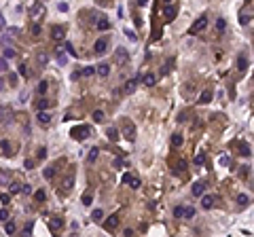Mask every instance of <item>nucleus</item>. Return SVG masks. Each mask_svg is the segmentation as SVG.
<instances>
[{
	"instance_id": "1",
	"label": "nucleus",
	"mask_w": 254,
	"mask_h": 237,
	"mask_svg": "<svg viewBox=\"0 0 254 237\" xmlns=\"http://www.w3.org/2000/svg\"><path fill=\"white\" fill-rule=\"evenodd\" d=\"M127 59H129V55H127V49L119 47V49L114 51V63H116V66H125Z\"/></svg>"
},
{
	"instance_id": "2",
	"label": "nucleus",
	"mask_w": 254,
	"mask_h": 237,
	"mask_svg": "<svg viewBox=\"0 0 254 237\" xmlns=\"http://www.w3.org/2000/svg\"><path fill=\"white\" fill-rule=\"evenodd\" d=\"M123 135H125V140H127V142H133V140H135V127H133V123H131V121H125Z\"/></svg>"
},
{
	"instance_id": "3",
	"label": "nucleus",
	"mask_w": 254,
	"mask_h": 237,
	"mask_svg": "<svg viewBox=\"0 0 254 237\" xmlns=\"http://www.w3.org/2000/svg\"><path fill=\"white\" fill-rule=\"evenodd\" d=\"M89 135V127L87 125H80V127H74V129H72V138L74 140H85Z\"/></svg>"
},
{
	"instance_id": "4",
	"label": "nucleus",
	"mask_w": 254,
	"mask_h": 237,
	"mask_svg": "<svg viewBox=\"0 0 254 237\" xmlns=\"http://www.w3.org/2000/svg\"><path fill=\"white\" fill-rule=\"evenodd\" d=\"M205 25H207V17H205V15H201V17H199V19L193 23V28H190V34H197V32L205 30Z\"/></svg>"
},
{
	"instance_id": "5",
	"label": "nucleus",
	"mask_w": 254,
	"mask_h": 237,
	"mask_svg": "<svg viewBox=\"0 0 254 237\" xmlns=\"http://www.w3.org/2000/svg\"><path fill=\"white\" fill-rule=\"evenodd\" d=\"M123 182H125V184H129L131 188H140V180L135 178V176H131V174H125L123 176Z\"/></svg>"
},
{
	"instance_id": "6",
	"label": "nucleus",
	"mask_w": 254,
	"mask_h": 237,
	"mask_svg": "<svg viewBox=\"0 0 254 237\" xmlns=\"http://www.w3.org/2000/svg\"><path fill=\"white\" fill-rule=\"evenodd\" d=\"M106 47H108V40L106 38H99L97 42H95V53H97V55H104V53H106Z\"/></svg>"
},
{
	"instance_id": "7",
	"label": "nucleus",
	"mask_w": 254,
	"mask_h": 237,
	"mask_svg": "<svg viewBox=\"0 0 254 237\" xmlns=\"http://www.w3.org/2000/svg\"><path fill=\"white\" fill-rule=\"evenodd\" d=\"M36 118H38V123H40V125H49V121H51V114H49L47 110H38Z\"/></svg>"
},
{
	"instance_id": "8",
	"label": "nucleus",
	"mask_w": 254,
	"mask_h": 237,
	"mask_svg": "<svg viewBox=\"0 0 254 237\" xmlns=\"http://www.w3.org/2000/svg\"><path fill=\"white\" fill-rule=\"evenodd\" d=\"M95 72L102 78H106L108 74H110V66H108V63H97V68H95Z\"/></svg>"
},
{
	"instance_id": "9",
	"label": "nucleus",
	"mask_w": 254,
	"mask_h": 237,
	"mask_svg": "<svg viewBox=\"0 0 254 237\" xmlns=\"http://www.w3.org/2000/svg\"><path fill=\"white\" fill-rule=\"evenodd\" d=\"M116 224H119V216H110V218L104 222V229H106V231H112V229H116Z\"/></svg>"
},
{
	"instance_id": "10",
	"label": "nucleus",
	"mask_w": 254,
	"mask_h": 237,
	"mask_svg": "<svg viewBox=\"0 0 254 237\" xmlns=\"http://www.w3.org/2000/svg\"><path fill=\"white\" fill-rule=\"evenodd\" d=\"M248 66H250L248 57H246V55H239V57H237V70H239V72H246Z\"/></svg>"
},
{
	"instance_id": "11",
	"label": "nucleus",
	"mask_w": 254,
	"mask_h": 237,
	"mask_svg": "<svg viewBox=\"0 0 254 237\" xmlns=\"http://www.w3.org/2000/svg\"><path fill=\"white\" fill-rule=\"evenodd\" d=\"M163 15H165V19L167 21H171L176 17V6H171V4H167L165 8H163Z\"/></svg>"
},
{
	"instance_id": "12",
	"label": "nucleus",
	"mask_w": 254,
	"mask_h": 237,
	"mask_svg": "<svg viewBox=\"0 0 254 237\" xmlns=\"http://www.w3.org/2000/svg\"><path fill=\"white\" fill-rule=\"evenodd\" d=\"M0 184H2V186L11 184V171H4V169H0Z\"/></svg>"
},
{
	"instance_id": "13",
	"label": "nucleus",
	"mask_w": 254,
	"mask_h": 237,
	"mask_svg": "<svg viewBox=\"0 0 254 237\" xmlns=\"http://www.w3.org/2000/svg\"><path fill=\"white\" fill-rule=\"evenodd\" d=\"M212 95H214V93H212V89H205L203 93L199 95V102H201V104H207V102H212Z\"/></svg>"
},
{
	"instance_id": "14",
	"label": "nucleus",
	"mask_w": 254,
	"mask_h": 237,
	"mask_svg": "<svg viewBox=\"0 0 254 237\" xmlns=\"http://www.w3.org/2000/svg\"><path fill=\"white\" fill-rule=\"evenodd\" d=\"M203 190H205V184H203V182H195V184H193V195H195V197L203 195Z\"/></svg>"
},
{
	"instance_id": "15",
	"label": "nucleus",
	"mask_w": 254,
	"mask_h": 237,
	"mask_svg": "<svg viewBox=\"0 0 254 237\" xmlns=\"http://www.w3.org/2000/svg\"><path fill=\"white\" fill-rule=\"evenodd\" d=\"M214 203H216V199H214V197H210V195H205V197L201 199V205H203L205 209H210V207H214Z\"/></svg>"
},
{
	"instance_id": "16",
	"label": "nucleus",
	"mask_w": 254,
	"mask_h": 237,
	"mask_svg": "<svg viewBox=\"0 0 254 237\" xmlns=\"http://www.w3.org/2000/svg\"><path fill=\"white\" fill-rule=\"evenodd\" d=\"M106 135H108V140H110V142H116V140H119V131H116L114 127H108Z\"/></svg>"
},
{
	"instance_id": "17",
	"label": "nucleus",
	"mask_w": 254,
	"mask_h": 237,
	"mask_svg": "<svg viewBox=\"0 0 254 237\" xmlns=\"http://www.w3.org/2000/svg\"><path fill=\"white\" fill-rule=\"evenodd\" d=\"M155 83H157V76H155V74H150V72H148V74H144V85L152 87Z\"/></svg>"
},
{
	"instance_id": "18",
	"label": "nucleus",
	"mask_w": 254,
	"mask_h": 237,
	"mask_svg": "<svg viewBox=\"0 0 254 237\" xmlns=\"http://www.w3.org/2000/svg\"><path fill=\"white\" fill-rule=\"evenodd\" d=\"M95 25H97V30H108V28H110V23H108V19H106V17L97 19V21H95Z\"/></svg>"
},
{
	"instance_id": "19",
	"label": "nucleus",
	"mask_w": 254,
	"mask_h": 237,
	"mask_svg": "<svg viewBox=\"0 0 254 237\" xmlns=\"http://www.w3.org/2000/svg\"><path fill=\"white\" fill-rule=\"evenodd\" d=\"M135 85H138V78H133V80H127V83H125V93H131V91L135 89Z\"/></svg>"
},
{
	"instance_id": "20",
	"label": "nucleus",
	"mask_w": 254,
	"mask_h": 237,
	"mask_svg": "<svg viewBox=\"0 0 254 237\" xmlns=\"http://www.w3.org/2000/svg\"><path fill=\"white\" fill-rule=\"evenodd\" d=\"M42 176L47 178V180H51L53 176H55V165H51V167H44V171H42Z\"/></svg>"
},
{
	"instance_id": "21",
	"label": "nucleus",
	"mask_w": 254,
	"mask_h": 237,
	"mask_svg": "<svg viewBox=\"0 0 254 237\" xmlns=\"http://www.w3.org/2000/svg\"><path fill=\"white\" fill-rule=\"evenodd\" d=\"M49 224H51V231H57L59 226L64 224V220H61V218H51V222H49Z\"/></svg>"
},
{
	"instance_id": "22",
	"label": "nucleus",
	"mask_w": 254,
	"mask_h": 237,
	"mask_svg": "<svg viewBox=\"0 0 254 237\" xmlns=\"http://www.w3.org/2000/svg\"><path fill=\"white\" fill-rule=\"evenodd\" d=\"M72 184H74V178H72V176H68L66 180L61 182V188H64V190H70V188H72Z\"/></svg>"
},
{
	"instance_id": "23",
	"label": "nucleus",
	"mask_w": 254,
	"mask_h": 237,
	"mask_svg": "<svg viewBox=\"0 0 254 237\" xmlns=\"http://www.w3.org/2000/svg\"><path fill=\"white\" fill-rule=\"evenodd\" d=\"M0 118H4V121H11V110L4 106H0Z\"/></svg>"
},
{
	"instance_id": "24",
	"label": "nucleus",
	"mask_w": 254,
	"mask_h": 237,
	"mask_svg": "<svg viewBox=\"0 0 254 237\" xmlns=\"http://www.w3.org/2000/svg\"><path fill=\"white\" fill-rule=\"evenodd\" d=\"M205 163V152H197V157H195V165H203Z\"/></svg>"
},
{
	"instance_id": "25",
	"label": "nucleus",
	"mask_w": 254,
	"mask_h": 237,
	"mask_svg": "<svg viewBox=\"0 0 254 237\" xmlns=\"http://www.w3.org/2000/svg\"><path fill=\"white\" fill-rule=\"evenodd\" d=\"M171 144H174V146H180V144H182V135L174 133V135H171Z\"/></svg>"
},
{
	"instance_id": "26",
	"label": "nucleus",
	"mask_w": 254,
	"mask_h": 237,
	"mask_svg": "<svg viewBox=\"0 0 254 237\" xmlns=\"http://www.w3.org/2000/svg\"><path fill=\"white\" fill-rule=\"evenodd\" d=\"M93 121H95V123H102V121H104V112H102V110H95V112H93Z\"/></svg>"
},
{
	"instance_id": "27",
	"label": "nucleus",
	"mask_w": 254,
	"mask_h": 237,
	"mask_svg": "<svg viewBox=\"0 0 254 237\" xmlns=\"http://www.w3.org/2000/svg\"><path fill=\"white\" fill-rule=\"evenodd\" d=\"M237 203H239V205H248V203H250V197H248V195H239V197H237Z\"/></svg>"
},
{
	"instance_id": "28",
	"label": "nucleus",
	"mask_w": 254,
	"mask_h": 237,
	"mask_svg": "<svg viewBox=\"0 0 254 237\" xmlns=\"http://www.w3.org/2000/svg\"><path fill=\"white\" fill-rule=\"evenodd\" d=\"M97 159V148H91V150H89V157H87V161L89 163H93Z\"/></svg>"
},
{
	"instance_id": "29",
	"label": "nucleus",
	"mask_w": 254,
	"mask_h": 237,
	"mask_svg": "<svg viewBox=\"0 0 254 237\" xmlns=\"http://www.w3.org/2000/svg\"><path fill=\"white\" fill-rule=\"evenodd\" d=\"M91 218H93V220H102V218H104V212L97 207V209H93V216H91Z\"/></svg>"
},
{
	"instance_id": "30",
	"label": "nucleus",
	"mask_w": 254,
	"mask_h": 237,
	"mask_svg": "<svg viewBox=\"0 0 254 237\" xmlns=\"http://www.w3.org/2000/svg\"><path fill=\"white\" fill-rule=\"evenodd\" d=\"M93 72H95V68H93V66H87V68H83V72H80V74H83V76H91Z\"/></svg>"
},
{
	"instance_id": "31",
	"label": "nucleus",
	"mask_w": 254,
	"mask_h": 237,
	"mask_svg": "<svg viewBox=\"0 0 254 237\" xmlns=\"http://www.w3.org/2000/svg\"><path fill=\"white\" fill-rule=\"evenodd\" d=\"M11 57H15V51L11 47H4V59H11Z\"/></svg>"
},
{
	"instance_id": "32",
	"label": "nucleus",
	"mask_w": 254,
	"mask_h": 237,
	"mask_svg": "<svg viewBox=\"0 0 254 237\" xmlns=\"http://www.w3.org/2000/svg\"><path fill=\"white\" fill-rule=\"evenodd\" d=\"M83 203H85V205H91V203H93L91 193H85V195H83Z\"/></svg>"
},
{
	"instance_id": "33",
	"label": "nucleus",
	"mask_w": 254,
	"mask_h": 237,
	"mask_svg": "<svg viewBox=\"0 0 254 237\" xmlns=\"http://www.w3.org/2000/svg\"><path fill=\"white\" fill-rule=\"evenodd\" d=\"M4 231H6V235H13V233H15V224H13V222H6V224H4Z\"/></svg>"
},
{
	"instance_id": "34",
	"label": "nucleus",
	"mask_w": 254,
	"mask_h": 237,
	"mask_svg": "<svg viewBox=\"0 0 254 237\" xmlns=\"http://www.w3.org/2000/svg\"><path fill=\"white\" fill-rule=\"evenodd\" d=\"M53 38H64V28H53Z\"/></svg>"
},
{
	"instance_id": "35",
	"label": "nucleus",
	"mask_w": 254,
	"mask_h": 237,
	"mask_svg": "<svg viewBox=\"0 0 254 237\" xmlns=\"http://www.w3.org/2000/svg\"><path fill=\"white\" fill-rule=\"evenodd\" d=\"M44 197H47V195H44V190H36V193H34L36 201H44Z\"/></svg>"
},
{
	"instance_id": "36",
	"label": "nucleus",
	"mask_w": 254,
	"mask_h": 237,
	"mask_svg": "<svg viewBox=\"0 0 254 237\" xmlns=\"http://www.w3.org/2000/svg\"><path fill=\"white\" fill-rule=\"evenodd\" d=\"M47 106H49V102H47V99H38V102H36V108H38V110H44Z\"/></svg>"
},
{
	"instance_id": "37",
	"label": "nucleus",
	"mask_w": 254,
	"mask_h": 237,
	"mask_svg": "<svg viewBox=\"0 0 254 237\" xmlns=\"http://www.w3.org/2000/svg\"><path fill=\"white\" fill-rule=\"evenodd\" d=\"M40 11H42V4H40V2H36V4L32 6V15L36 17V15H38V13H40Z\"/></svg>"
},
{
	"instance_id": "38",
	"label": "nucleus",
	"mask_w": 254,
	"mask_h": 237,
	"mask_svg": "<svg viewBox=\"0 0 254 237\" xmlns=\"http://www.w3.org/2000/svg\"><path fill=\"white\" fill-rule=\"evenodd\" d=\"M226 28V21L224 19H218V21H216V30H218V32H222Z\"/></svg>"
},
{
	"instance_id": "39",
	"label": "nucleus",
	"mask_w": 254,
	"mask_h": 237,
	"mask_svg": "<svg viewBox=\"0 0 254 237\" xmlns=\"http://www.w3.org/2000/svg\"><path fill=\"white\" fill-rule=\"evenodd\" d=\"M171 68H174V57H169V59H167V63H165V70H163V74H165V72H169Z\"/></svg>"
},
{
	"instance_id": "40",
	"label": "nucleus",
	"mask_w": 254,
	"mask_h": 237,
	"mask_svg": "<svg viewBox=\"0 0 254 237\" xmlns=\"http://www.w3.org/2000/svg\"><path fill=\"white\" fill-rule=\"evenodd\" d=\"M8 70V63H6V59L4 57H0V72H6Z\"/></svg>"
},
{
	"instance_id": "41",
	"label": "nucleus",
	"mask_w": 254,
	"mask_h": 237,
	"mask_svg": "<svg viewBox=\"0 0 254 237\" xmlns=\"http://www.w3.org/2000/svg\"><path fill=\"white\" fill-rule=\"evenodd\" d=\"M174 216H176V218H182V216H184V207H180V205H178V207L174 209Z\"/></svg>"
},
{
	"instance_id": "42",
	"label": "nucleus",
	"mask_w": 254,
	"mask_h": 237,
	"mask_svg": "<svg viewBox=\"0 0 254 237\" xmlns=\"http://www.w3.org/2000/svg\"><path fill=\"white\" fill-rule=\"evenodd\" d=\"M19 74H23V76L30 74V70H28V66H25V63H21V66H19Z\"/></svg>"
},
{
	"instance_id": "43",
	"label": "nucleus",
	"mask_w": 254,
	"mask_h": 237,
	"mask_svg": "<svg viewBox=\"0 0 254 237\" xmlns=\"http://www.w3.org/2000/svg\"><path fill=\"white\" fill-rule=\"evenodd\" d=\"M248 21H250V15H246V13H241V17H239V23H241V25H246Z\"/></svg>"
},
{
	"instance_id": "44",
	"label": "nucleus",
	"mask_w": 254,
	"mask_h": 237,
	"mask_svg": "<svg viewBox=\"0 0 254 237\" xmlns=\"http://www.w3.org/2000/svg\"><path fill=\"white\" fill-rule=\"evenodd\" d=\"M193 216H195V209L193 207H186L184 209V218H193Z\"/></svg>"
},
{
	"instance_id": "45",
	"label": "nucleus",
	"mask_w": 254,
	"mask_h": 237,
	"mask_svg": "<svg viewBox=\"0 0 254 237\" xmlns=\"http://www.w3.org/2000/svg\"><path fill=\"white\" fill-rule=\"evenodd\" d=\"M11 193H13V195L21 193V184H11Z\"/></svg>"
},
{
	"instance_id": "46",
	"label": "nucleus",
	"mask_w": 254,
	"mask_h": 237,
	"mask_svg": "<svg viewBox=\"0 0 254 237\" xmlns=\"http://www.w3.org/2000/svg\"><path fill=\"white\" fill-rule=\"evenodd\" d=\"M239 152H241V154H246V157H248V154H250V146H246V144H241V146H239Z\"/></svg>"
},
{
	"instance_id": "47",
	"label": "nucleus",
	"mask_w": 254,
	"mask_h": 237,
	"mask_svg": "<svg viewBox=\"0 0 254 237\" xmlns=\"http://www.w3.org/2000/svg\"><path fill=\"white\" fill-rule=\"evenodd\" d=\"M38 61H40V63H47V61H49V55H47V53H40V55H38Z\"/></svg>"
},
{
	"instance_id": "48",
	"label": "nucleus",
	"mask_w": 254,
	"mask_h": 237,
	"mask_svg": "<svg viewBox=\"0 0 254 237\" xmlns=\"http://www.w3.org/2000/svg\"><path fill=\"white\" fill-rule=\"evenodd\" d=\"M44 157H47V148L40 146V148H38V159H44Z\"/></svg>"
},
{
	"instance_id": "49",
	"label": "nucleus",
	"mask_w": 254,
	"mask_h": 237,
	"mask_svg": "<svg viewBox=\"0 0 254 237\" xmlns=\"http://www.w3.org/2000/svg\"><path fill=\"white\" fill-rule=\"evenodd\" d=\"M0 148H4V150L8 152V150H11V144H8L6 140H2V142H0Z\"/></svg>"
},
{
	"instance_id": "50",
	"label": "nucleus",
	"mask_w": 254,
	"mask_h": 237,
	"mask_svg": "<svg viewBox=\"0 0 254 237\" xmlns=\"http://www.w3.org/2000/svg\"><path fill=\"white\" fill-rule=\"evenodd\" d=\"M32 34H34V36H38V34H40V25H38V23H34V25H32Z\"/></svg>"
},
{
	"instance_id": "51",
	"label": "nucleus",
	"mask_w": 254,
	"mask_h": 237,
	"mask_svg": "<svg viewBox=\"0 0 254 237\" xmlns=\"http://www.w3.org/2000/svg\"><path fill=\"white\" fill-rule=\"evenodd\" d=\"M23 167H25V169H32V167H34V161H32V159H28V161L23 163Z\"/></svg>"
},
{
	"instance_id": "52",
	"label": "nucleus",
	"mask_w": 254,
	"mask_h": 237,
	"mask_svg": "<svg viewBox=\"0 0 254 237\" xmlns=\"http://www.w3.org/2000/svg\"><path fill=\"white\" fill-rule=\"evenodd\" d=\"M21 193H32V186L30 184H21Z\"/></svg>"
},
{
	"instance_id": "53",
	"label": "nucleus",
	"mask_w": 254,
	"mask_h": 237,
	"mask_svg": "<svg viewBox=\"0 0 254 237\" xmlns=\"http://www.w3.org/2000/svg\"><path fill=\"white\" fill-rule=\"evenodd\" d=\"M44 91H47V83H44V80H42V83L38 85V93H44Z\"/></svg>"
},
{
	"instance_id": "54",
	"label": "nucleus",
	"mask_w": 254,
	"mask_h": 237,
	"mask_svg": "<svg viewBox=\"0 0 254 237\" xmlns=\"http://www.w3.org/2000/svg\"><path fill=\"white\" fill-rule=\"evenodd\" d=\"M6 218H8V212L6 209H0V220H6Z\"/></svg>"
},
{
	"instance_id": "55",
	"label": "nucleus",
	"mask_w": 254,
	"mask_h": 237,
	"mask_svg": "<svg viewBox=\"0 0 254 237\" xmlns=\"http://www.w3.org/2000/svg\"><path fill=\"white\" fill-rule=\"evenodd\" d=\"M0 201H2V203L6 205L8 201H11V197H8V195H0Z\"/></svg>"
},
{
	"instance_id": "56",
	"label": "nucleus",
	"mask_w": 254,
	"mask_h": 237,
	"mask_svg": "<svg viewBox=\"0 0 254 237\" xmlns=\"http://www.w3.org/2000/svg\"><path fill=\"white\" fill-rule=\"evenodd\" d=\"M57 61L59 63H66V55H64V53H57Z\"/></svg>"
},
{
	"instance_id": "57",
	"label": "nucleus",
	"mask_w": 254,
	"mask_h": 237,
	"mask_svg": "<svg viewBox=\"0 0 254 237\" xmlns=\"http://www.w3.org/2000/svg\"><path fill=\"white\" fill-rule=\"evenodd\" d=\"M66 51L70 53V55H76V51H74V49H72V44H66Z\"/></svg>"
},
{
	"instance_id": "58",
	"label": "nucleus",
	"mask_w": 254,
	"mask_h": 237,
	"mask_svg": "<svg viewBox=\"0 0 254 237\" xmlns=\"http://www.w3.org/2000/svg\"><path fill=\"white\" fill-rule=\"evenodd\" d=\"M125 163H123V159H114V167H123Z\"/></svg>"
},
{
	"instance_id": "59",
	"label": "nucleus",
	"mask_w": 254,
	"mask_h": 237,
	"mask_svg": "<svg viewBox=\"0 0 254 237\" xmlns=\"http://www.w3.org/2000/svg\"><path fill=\"white\" fill-rule=\"evenodd\" d=\"M125 34H127V36H129V40H135V34H133V32H131V30H127V32H125Z\"/></svg>"
},
{
	"instance_id": "60",
	"label": "nucleus",
	"mask_w": 254,
	"mask_h": 237,
	"mask_svg": "<svg viewBox=\"0 0 254 237\" xmlns=\"http://www.w3.org/2000/svg\"><path fill=\"white\" fill-rule=\"evenodd\" d=\"M4 28V19H2V15H0V30Z\"/></svg>"
},
{
	"instance_id": "61",
	"label": "nucleus",
	"mask_w": 254,
	"mask_h": 237,
	"mask_svg": "<svg viewBox=\"0 0 254 237\" xmlns=\"http://www.w3.org/2000/svg\"><path fill=\"white\" fill-rule=\"evenodd\" d=\"M146 2H148V0H138V4H142V6L146 4Z\"/></svg>"
},
{
	"instance_id": "62",
	"label": "nucleus",
	"mask_w": 254,
	"mask_h": 237,
	"mask_svg": "<svg viewBox=\"0 0 254 237\" xmlns=\"http://www.w3.org/2000/svg\"><path fill=\"white\" fill-rule=\"evenodd\" d=\"M4 89V80H0V91H2Z\"/></svg>"
},
{
	"instance_id": "63",
	"label": "nucleus",
	"mask_w": 254,
	"mask_h": 237,
	"mask_svg": "<svg viewBox=\"0 0 254 237\" xmlns=\"http://www.w3.org/2000/svg\"><path fill=\"white\" fill-rule=\"evenodd\" d=\"M165 2H171V0H165Z\"/></svg>"
},
{
	"instance_id": "64",
	"label": "nucleus",
	"mask_w": 254,
	"mask_h": 237,
	"mask_svg": "<svg viewBox=\"0 0 254 237\" xmlns=\"http://www.w3.org/2000/svg\"><path fill=\"white\" fill-rule=\"evenodd\" d=\"M248 2H250V0H248Z\"/></svg>"
}]
</instances>
